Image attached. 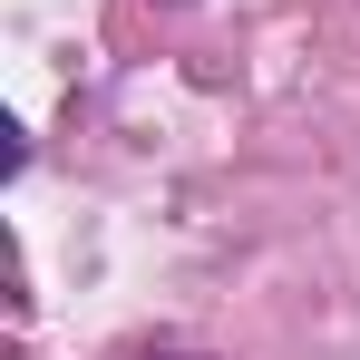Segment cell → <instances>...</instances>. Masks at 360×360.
Listing matches in <instances>:
<instances>
[]
</instances>
